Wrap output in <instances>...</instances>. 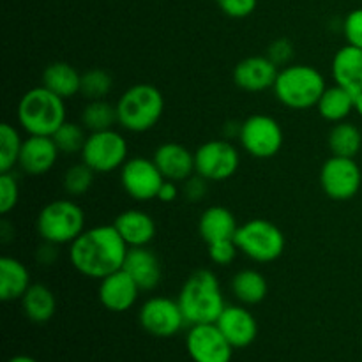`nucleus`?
I'll return each instance as SVG.
<instances>
[{
  "instance_id": "obj_1",
  "label": "nucleus",
  "mask_w": 362,
  "mask_h": 362,
  "mask_svg": "<svg viewBox=\"0 0 362 362\" xmlns=\"http://www.w3.org/2000/svg\"><path fill=\"white\" fill-rule=\"evenodd\" d=\"M127 251L129 247L112 223L85 230L69 244V260L85 278L103 279L124 267Z\"/></svg>"
},
{
  "instance_id": "obj_2",
  "label": "nucleus",
  "mask_w": 362,
  "mask_h": 362,
  "mask_svg": "<svg viewBox=\"0 0 362 362\" xmlns=\"http://www.w3.org/2000/svg\"><path fill=\"white\" fill-rule=\"evenodd\" d=\"M177 300L187 325L216 324L226 308L221 283L218 276L207 269L194 271L184 281Z\"/></svg>"
},
{
  "instance_id": "obj_3",
  "label": "nucleus",
  "mask_w": 362,
  "mask_h": 362,
  "mask_svg": "<svg viewBox=\"0 0 362 362\" xmlns=\"http://www.w3.org/2000/svg\"><path fill=\"white\" fill-rule=\"evenodd\" d=\"M325 88V78L317 67L308 64H288L279 69L272 90L276 99L286 108L310 110L318 105Z\"/></svg>"
},
{
  "instance_id": "obj_4",
  "label": "nucleus",
  "mask_w": 362,
  "mask_h": 362,
  "mask_svg": "<svg viewBox=\"0 0 362 362\" xmlns=\"http://www.w3.org/2000/svg\"><path fill=\"white\" fill-rule=\"evenodd\" d=\"M18 124L27 134L53 136L66 122V99L46 87H34L21 95L18 103Z\"/></svg>"
},
{
  "instance_id": "obj_5",
  "label": "nucleus",
  "mask_w": 362,
  "mask_h": 362,
  "mask_svg": "<svg viewBox=\"0 0 362 362\" xmlns=\"http://www.w3.org/2000/svg\"><path fill=\"white\" fill-rule=\"evenodd\" d=\"M165 112L161 90L151 83H136L117 101L119 126L129 133H147L158 126Z\"/></svg>"
},
{
  "instance_id": "obj_6",
  "label": "nucleus",
  "mask_w": 362,
  "mask_h": 362,
  "mask_svg": "<svg viewBox=\"0 0 362 362\" xmlns=\"http://www.w3.org/2000/svg\"><path fill=\"white\" fill-rule=\"evenodd\" d=\"M39 237L46 243L64 246L85 232V212L73 198H60L46 204L35 219Z\"/></svg>"
},
{
  "instance_id": "obj_7",
  "label": "nucleus",
  "mask_w": 362,
  "mask_h": 362,
  "mask_svg": "<svg viewBox=\"0 0 362 362\" xmlns=\"http://www.w3.org/2000/svg\"><path fill=\"white\" fill-rule=\"evenodd\" d=\"M235 244L240 253L258 264H271L285 253L286 239L278 225L269 219H250L239 225Z\"/></svg>"
},
{
  "instance_id": "obj_8",
  "label": "nucleus",
  "mask_w": 362,
  "mask_h": 362,
  "mask_svg": "<svg viewBox=\"0 0 362 362\" xmlns=\"http://www.w3.org/2000/svg\"><path fill=\"white\" fill-rule=\"evenodd\" d=\"M239 141L251 158L271 159L281 151L285 134L274 117L255 113L240 122Z\"/></svg>"
},
{
  "instance_id": "obj_9",
  "label": "nucleus",
  "mask_w": 362,
  "mask_h": 362,
  "mask_svg": "<svg viewBox=\"0 0 362 362\" xmlns=\"http://www.w3.org/2000/svg\"><path fill=\"white\" fill-rule=\"evenodd\" d=\"M129 145L119 131H98L88 133L81 151V161L90 166L95 173H112L120 170L127 161Z\"/></svg>"
},
{
  "instance_id": "obj_10",
  "label": "nucleus",
  "mask_w": 362,
  "mask_h": 362,
  "mask_svg": "<svg viewBox=\"0 0 362 362\" xmlns=\"http://www.w3.org/2000/svg\"><path fill=\"white\" fill-rule=\"evenodd\" d=\"M239 166V151L228 140H209L194 151V170L209 182L232 179Z\"/></svg>"
},
{
  "instance_id": "obj_11",
  "label": "nucleus",
  "mask_w": 362,
  "mask_h": 362,
  "mask_svg": "<svg viewBox=\"0 0 362 362\" xmlns=\"http://www.w3.org/2000/svg\"><path fill=\"white\" fill-rule=\"evenodd\" d=\"M320 186L331 200H352L362 186V172L356 158L331 156L320 168Z\"/></svg>"
},
{
  "instance_id": "obj_12",
  "label": "nucleus",
  "mask_w": 362,
  "mask_h": 362,
  "mask_svg": "<svg viewBox=\"0 0 362 362\" xmlns=\"http://www.w3.org/2000/svg\"><path fill=\"white\" fill-rule=\"evenodd\" d=\"M165 177L154 159L129 158L120 168V186L134 202H151L158 198Z\"/></svg>"
},
{
  "instance_id": "obj_13",
  "label": "nucleus",
  "mask_w": 362,
  "mask_h": 362,
  "mask_svg": "<svg viewBox=\"0 0 362 362\" xmlns=\"http://www.w3.org/2000/svg\"><path fill=\"white\" fill-rule=\"evenodd\" d=\"M140 324L148 334L156 338H172L182 331L186 318L179 300L168 297H151L140 308Z\"/></svg>"
},
{
  "instance_id": "obj_14",
  "label": "nucleus",
  "mask_w": 362,
  "mask_h": 362,
  "mask_svg": "<svg viewBox=\"0 0 362 362\" xmlns=\"http://www.w3.org/2000/svg\"><path fill=\"white\" fill-rule=\"evenodd\" d=\"M186 346L194 362H230L233 356V346L216 324L191 325Z\"/></svg>"
},
{
  "instance_id": "obj_15",
  "label": "nucleus",
  "mask_w": 362,
  "mask_h": 362,
  "mask_svg": "<svg viewBox=\"0 0 362 362\" xmlns=\"http://www.w3.org/2000/svg\"><path fill=\"white\" fill-rule=\"evenodd\" d=\"M140 292V286L124 269L99 279V303L112 313H124L131 310L136 304Z\"/></svg>"
},
{
  "instance_id": "obj_16",
  "label": "nucleus",
  "mask_w": 362,
  "mask_h": 362,
  "mask_svg": "<svg viewBox=\"0 0 362 362\" xmlns=\"http://www.w3.org/2000/svg\"><path fill=\"white\" fill-rule=\"evenodd\" d=\"M279 67L267 55L246 57L233 67V83L244 92H264L274 87Z\"/></svg>"
},
{
  "instance_id": "obj_17",
  "label": "nucleus",
  "mask_w": 362,
  "mask_h": 362,
  "mask_svg": "<svg viewBox=\"0 0 362 362\" xmlns=\"http://www.w3.org/2000/svg\"><path fill=\"white\" fill-rule=\"evenodd\" d=\"M216 325L233 349H246L258 336L257 318L243 306H226Z\"/></svg>"
},
{
  "instance_id": "obj_18",
  "label": "nucleus",
  "mask_w": 362,
  "mask_h": 362,
  "mask_svg": "<svg viewBox=\"0 0 362 362\" xmlns=\"http://www.w3.org/2000/svg\"><path fill=\"white\" fill-rule=\"evenodd\" d=\"M60 151L52 136L28 134L21 145L18 166L28 175H45L55 166Z\"/></svg>"
},
{
  "instance_id": "obj_19",
  "label": "nucleus",
  "mask_w": 362,
  "mask_h": 362,
  "mask_svg": "<svg viewBox=\"0 0 362 362\" xmlns=\"http://www.w3.org/2000/svg\"><path fill=\"white\" fill-rule=\"evenodd\" d=\"M152 159H154L156 166L163 173V177L177 184L184 182L197 173L194 152H191L184 145L175 144V141H166V144L159 145L154 151Z\"/></svg>"
},
{
  "instance_id": "obj_20",
  "label": "nucleus",
  "mask_w": 362,
  "mask_h": 362,
  "mask_svg": "<svg viewBox=\"0 0 362 362\" xmlns=\"http://www.w3.org/2000/svg\"><path fill=\"white\" fill-rule=\"evenodd\" d=\"M122 269L134 279L141 292H151L161 283V264L148 246L129 247Z\"/></svg>"
},
{
  "instance_id": "obj_21",
  "label": "nucleus",
  "mask_w": 362,
  "mask_h": 362,
  "mask_svg": "<svg viewBox=\"0 0 362 362\" xmlns=\"http://www.w3.org/2000/svg\"><path fill=\"white\" fill-rule=\"evenodd\" d=\"M331 74L334 85L357 95L362 92V49L352 45L339 48L332 57Z\"/></svg>"
},
{
  "instance_id": "obj_22",
  "label": "nucleus",
  "mask_w": 362,
  "mask_h": 362,
  "mask_svg": "<svg viewBox=\"0 0 362 362\" xmlns=\"http://www.w3.org/2000/svg\"><path fill=\"white\" fill-rule=\"evenodd\" d=\"M113 226L120 233L127 247L148 246L154 240L156 232H158L152 216L144 211H138V209L120 212L113 221Z\"/></svg>"
},
{
  "instance_id": "obj_23",
  "label": "nucleus",
  "mask_w": 362,
  "mask_h": 362,
  "mask_svg": "<svg viewBox=\"0 0 362 362\" xmlns=\"http://www.w3.org/2000/svg\"><path fill=\"white\" fill-rule=\"evenodd\" d=\"M237 230H239V223H237L235 216L223 205H214V207L204 211L200 221H198V232L205 244L235 239Z\"/></svg>"
},
{
  "instance_id": "obj_24",
  "label": "nucleus",
  "mask_w": 362,
  "mask_h": 362,
  "mask_svg": "<svg viewBox=\"0 0 362 362\" xmlns=\"http://www.w3.org/2000/svg\"><path fill=\"white\" fill-rule=\"evenodd\" d=\"M30 285V272L23 262L13 257L0 258V299L21 300Z\"/></svg>"
},
{
  "instance_id": "obj_25",
  "label": "nucleus",
  "mask_w": 362,
  "mask_h": 362,
  "mask_svg": "<svg viewBox=\"0 0 362 362\" xmlns=\"http://www.w3.org/2000/svg\"><path fill=\"white\" fill-rule=\"evenodd\" d=\"M42 87L62 99H71L80 94L81 74L67 62H52L42 71Z\"/></svg>"
},
{
  "instance_id": "obj_26",
  "label": "nucleus",
  "mask_w": 362,
  "mask_h": 362,
  "mask_svg": "<svg viewBox=\"0 0 362 362\" xmlns=\"http://www.w3.org/2000/svg\"><path fill=\"white\" fill-rule=\"evenodd\" d=\"M21 310L25 317L34 324H46L57 311L55 293L41 283H34L21 297Z\"/></svg>"
},
{
  "instance_id": "obj_27",
  "label": "nucleus",
  "mask_w": 362,
  "mask_h": 362,
  "mask_svg": "<svg viewBox=\"0 0 362 362\" xmlns=\"http://www.w3.org/2000/svg\"><path fill=\"white\" fill-rule=\"evenodd\" d=\"M317 110L318 115L327 122H343V120L349 119L350 113L356 112V95L339 87V85H332V87L325 88L320 101H318Z\"/></svg>"
},
{
  "instance_id": "obj_28",
  "label": "nucleus",
  "mask_w": 362,
  "mask_h": 362,
  "mask_svg": "<svg viewBox=\"0 0 362 362\" xmlns=\"http://www.w3.org/2000/svg\"><path fill=\"white\" fill-rule=\"evenodd\" d=\"M232 292L240 304L255 306L267 297V279L255 269H244L232 278Z\"/></svg>"
},
{
  "instance_id": "obj_29",
  "label": "nucleus",
  "mask_w": 362,
  "mask_h": 362,
  "mask_svg": "<svg viewBox=\"0 0 362 362\" xmlns=\"http://www.w3.org/2000/svg\"><path fill=\"white\" fill-rule=\"evenodd\" d=\"M329 151L339 158H356L362 148V131L356 124L343 120L332 126L327 136Z\"/></svg>"
},
{
  "instance_id": "obj_30",
  "label": "nucleus",
  "mask_w": 362,
  "mask_h": 362,
  "mask_svg": "<svg viewBox=\"0 0 362 362\" xmlns=\"http://www.w3.org/2000/svg\"><path fill=\"white\" fill-rule=\"evenodd\" d=\"M80 122L83 124V127L88 133L113 129V126L119 124L117 105H112V103L106 101V99L88 101L87 106L81 110Z\"/></svg>"
},
{
  "instance_id": "obj_31",
  "label": "nucleus",
  "mask_w": 362,
  "mask_h": 362,
  "mask_svg": "<svg viewBox=\"0 0 362 362\" xmlns=\"http://www.w3.org/2000/svg\"><path fill=\"white\" fill-rule=\"evenodd\" d=\"M21 145H23V140L20 136V131L13 124L4 122L0 126V173L13 172L14 166H18Z\"/></svg>"
},
{
  "instance_id": "obj_32",
  "label": "nucleus",
  "mask_w": 362,
  "mask_h": 362,
  "mask_svg": "<svg viewBox=\"0 0 362 362\" xmlns=\"http://www.w3.org/2000/svg\"><path fill=\"white\" fill-rule=\"evenodd\" d=\"M85 127L83 124H76V122H64L59 129L55 131L53 134V141L57 144L59 147L60 154H81L85 147V141H87L88 134L85 133Z\"/></svg>"
},
{
  "instance_id": "obj_33",
  "label": "nucleus",
  "mask_w": 362,
  "mask_h": 362,
  "mask_svg": "<svg viewBox=\"0 0 362 362\" xmlns=\"http://www.w3.org/2000/svg\"><path fill=\"white\" fill-rule=\"evenodd\" d=\"M113 88V78L108 71L105 69H88L81 74V87L80 94L88 101H98V99H106Z\"/></svg>"
},
{
  "instance_id": "obj_34",
  "label": "nucleus",
  "mask_w": 362,
  "mask_h": 362,
  "mask_svg": "<svg viewBox=\"0 0 362 362\" xmlns=\"http://www.w3.org/2000/svg\"><path fill=\"white\" fill-rule=\"evenodd\" d=\"M95 172L88 165H85L83 161L76 163V165L69 166L64 173L62 186L66 194H69V198H78L83 197L88 193V189L94 184Z\"/></svg>"
},
{
  "instance_id": "obj_35",
  "label": "nucleus",
  "mask_w": 362,
  "mask_h": 362,
  "mask_svg": "<svg viewBox=\"0 0 362 362\" xmlns=\"http://www.w3.org/2000/svg\"><path fill=\"white\" fill-rule=\"evenodd\" d=\"M20 200V186L13 172L0 173V214L7 216L14 211Z\"/></svg>"
},
{
  "instance_id": "obj_36",
  "label": "nucleus",
  "mask_w": 362,
  "mask_h": 362,
  "mask_svg": "<svg viewBox=\"0 0 362 362\" xmlns=\"http://www.w3.org/2000/svg\"><path fill=\"white\" fill-rule=\"evenodd\" d=\"M207 251H209V258H211L216 265L233 264L237 255L240 253L239 247H237L235 244V239L218 240V243L207 244Z\"/></svg>"
},
{
  "instance_id": "obj_37",
  "label": "nucleus",
  "mask_w": 362,
  "mask_h": 362,
  "mask_svg": "<svg viewBox=\"0 0 362 362\" xmlns=\"http://www.w3.org/2000/svg\"><path fill=\"white\" fill-rule=\"evenodd\" d=\"M343 34H345L346 45L362 49V7L346 14L343 21Z\"/></svg>"
},
{
  "instance_id": "obj_38",
  "label": "nucleus",
  "mask_w": 362,
  "mask_h": 362,
  "mask_svg": "<svg viewBox=\"0 0 362 362\" xmlns=\"http://www.w3.org/2000/svg\"><path fill=\"white\" fill-rule=\"evenodd\" d=\"M219 9L230 18L243 20V18L251 16L258 6V0H216Z\"/></svg>"
},
{
  "instance_id": "obj_39",
  "label": "nucleus",
  "mask_w": 362,
  "mask_h": 362,
  "mask_svg": "<svg viewBox=\"0 0 362 362\" xmlns=\"http://www.w3.org/2000/svg\"><path fill=\"white\" fill-rule=\"evenodd\" d=\"M267 57L281 69V67L288 66L290 60L293 59V45L290 39L279 37L272 41L267 48Z\"/></svg>"
},
{
  "instance_id": "obj_40",
  "label": "nucleus",
  "mask_w": 362,
  "mask_h": 362,
  "mask_svg": "<svg viewBox=\"0 0 362 362\" xmlns=\"http://www.w3.org/2000/svg\"><path fill=\"white\" fill-rule=\"evenodd\" d=\"M182 184H184V194H186V198L189 202H200L204 200L205 194H207L209 180L204 179L202 175H198V173L191 175L189 179L184 180Z\"/></svg>"
},
{
  "instance_id": "obj_41",
  "label": "nucleus",
  "mask_w": 362,
  "mask_h": 362,
  "mask_svg": "<svg viewBox=\"0 0 362 362\" xmlns=\"http://www.w3.org/2000/svg\"><path fill=\"white\" fill-rule=\"evenodd\" d=\"M177 197H179V187H177V182L173 180H166L161 184L158 193V200L163 202V204H170V202H175Z\"/></svg>"
},
{
  "instance_id": "obj_42",
  "label": "nucleus",
  "mask_w": 362,
  "mask_h": 362,
  "mask_svg": "<svg viewBox=\"0 0 362 362\" xmlns=\"http://www.w3.org/2000/svg\"><path fill=\"white\" fill-rule=\"evenodd\" d=\"M57 244H52V243H46V240H42V246L37 247V262L42 265H49L53 264V260L57 258Z\"/></svg>"
},
{
  "instance_id": "obj_43",
  "label": "nucleus",
  "mask_w": 362,
  "mask_h": 362,
  "mask_svg": "<svg viewBox=\"0 0 362 362\" xmlns=\"http://www.w3.org/2000/svg\"><path fill=\"white\" fill-rule=\"evenodd\" d=\"M9 362H37V361L32 359V357L28 356H16L13 357V359H9Z\"/></svg>"
},
{
  "instance_id": "obj_44",
  "label": "nucleus",
  "mask_w": 362,
  "mask_h": 362,
  "mask_svg": "<svg viewBox=\"0 0 362 362\" xmlns=\"http://www.w3.org/2000/svg\"><path fill=\"white\" fill-rule=\"evenodd\" d=\"M356 112L362 117V92L356 95Z\"/></svg>"
}]
</instances>
